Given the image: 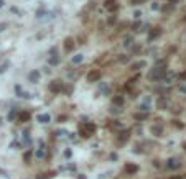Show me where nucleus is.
<instances>
[{
	"label": "nucleus",
	"instance_id": "1",
	"mask_svg": "<svg viewBox=\"0 0 186 179\" xmlns=\"http://www.w3.org/2000/svg\"><path fill=\"white\" fill-rule=\"evenodd\" d=\"M94 131H96V125H92V123H84L82 127H79V133L84 138H89Z\"/></svg>",
	"mask_w": 186,
	"mask_h": 179
},
{
	"label": "nucleus",
	"instance_id": "2",
	"mask_svg": "<svg viewBox=\"0 0 186 179\" xmlns=\"http://www.w3.org/2000/svg\"><path fill=\"white\" fill-rule=\"evenodd\" d=\"M137 171H138L137 164H127L125 166V173H129V174H133V173H137Z\"/></svg>",
	"mask_w": 186,
	"mask_h": 179
},
{
	"label": "nucleus",
	"instance_id": "3",
	"mask_svg": "<svg viewBox=\"0 0 186 179\" xmlns=\"http://www.w3.org/2000/svg\"><path fill=\"white\" fill-rule=\"evenodd\" d=\"M180 166H181V163L178 159H170V161H168V168L170 169H178Z\"/></svg>",
	"mask_w": 186,
	"mask_h": 179
},
{
	"label": "nucleus",
	"instance_id": "4",
	"mask_svg": "<svg viewBox=\"0 0 186 179\" xmlns=\"http://www.w3.org/2000/svg\"><path fill=\"white\" fill-rule=\"evenodd\" d=\"M105 7H109L110 10H115V8H117V5H115V0H107V2H105Z\"/></svg>",
	"mask_w": 186,
	"mask_h": 179
},
{
	"label": "nucleus",
	"instance_id": "5",
	"mask_svg": "<svg viewBox=\"0 0 186 179\" xmlns=\"http://www.w3.org/2000/svg\"><path fill=\"white\" fill-rule=\"evenodd\" d=\"M96 79H99V72H91L89 74V81H96Z\"/></svg>",
	"mask_w": 186,
	"mask_h": 179
},
{
	"label": "nucleus",
	"instance_id": "6",
	"mask_svg": "<svg viewBox=\"0 0 186 179\" xmlns=\"http://www.w3.org/2000/svg\"><path fill=\"white\" fill-rule=\"evenodd\" d=\"M28 118H30V115L28 114H22L20 115V120H22V122H25V120H28Z\"/></svg>",
	"mask_w": 186,
	"mask_h": 179
},
{
	"label": "nucleus",
	"instance_id": "7",
	"mask_svg": "<svg viewBox=\"0 0 186 179\" xmlns=\"http://www.w3.org/2000/svg\"><path fill=\"white\" fill-rule=\"evenodd\" d=\"M71 48H72V41L68 39V41H66V49H71Z\"/></svg>",
	"mask_w": 186,
	"mask_h": 179
},
{
	"label": "nucleus",
	"instance_id": "8",
	"mask_svg": "<svg viewBox=\"0 0 186 179\" xmlns=\"http://www.w3.org/2000/svg\"><path fill=\"white\" fill-rule=\"evenodd\" d=\"M38 179H49V176H38Z\"/></svg>",
	"mask_w": 186,
	"mask_h": 179
},
{
	"label": "nucleus",
	"instance_id": "9",
	"mask_svg": "<svg viewBox=\"0 0 186 179\" xmlns=\"http://www.w3.org/2000/svg\"><path fill=\"white\" fill-rule=\"evenodd\" d=\"M138 2H142V0H132V3H138Z\"/></svg>",
	"mask_w": 186,
	"mask_h": 179
},
{
	"label": "nucleus",
	"instance_id": "10",
	"mask_svg": "<svg viewBox=\"0 0 186 179\" xmlns=\"http://www.w3.org/2000/svg\"><path fill=\"white\" fill-rule=\"evenodd\" d=\"M181 77H183V79H186V72H183V74H181Z\"/></svg>",
	"mask_w": 186,
	"mask_h": 179
},
{
	"label": "nucleus",
	"instance_id": "11",
	"mask_svg": "<svg viewBox=\"0 0 186 179\" xmlns=\"http://www.w3.org/2000/svg\"><path fill=\"white\" fill-rule=\"evenodd\" d=\"M183 148H185V150H186V143H185V145H183Z\"/></svg>",
	"mask_w": 186,
	"mask_h": 179
},
{
	"label": "nucleus",
	"instance_id": "12",
	"mask_svg": "<svg viewBox=\"0 0 186 179\" xmlns=\"http://www.w3.org/2000/svg\"><path fill=\"white\" fill-rule=\"evenodd\" d=\"M170 2H176V0H170Z\"/></svg>",
	"mask_w": 186,
	"mask_h": 179
}]
</instances>
